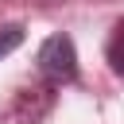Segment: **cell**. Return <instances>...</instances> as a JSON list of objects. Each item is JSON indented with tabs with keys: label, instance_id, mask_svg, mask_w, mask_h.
Here are the masks:
<instances>
[{
	"label": "cell",
	"instance_id": "obj_1",
	"mask_svg": "<svg viewBox=\"0 0 124 124\" xmlns=\"http://www.w3.org/2000/svg\"><path fill=\"white\" fill-rule=\"evenodd\" d=\"M35 70L39 78L50 85V89H62V85H74L78 81V46L66 31H54L43 39L39 54H35Z\"/></svg>",
	"mask_w": 124,
	"mask_h": 124
},
{
	"label": "cell",
	"instance_id": "obj_2",
	"mask_svg": "<svg viewBox=\"0 0 124 124\" xmlns=\"http://www.w3.org/2000/svg\"><path fill=\"white\" fill-rule=\"evenodd\" d=\"M50 108H54V89L46 81L43 85H23L12 97V120L16 124H39Z\"/></svg>",
	"mask_w": 124,
	"mask_h": 124
},
{
	"label": "cell",
	"instance_id": "obj_3",
	"mask_svg": "<svg viewBox=\"0 0 124 124\" xmlns=\"http://www.w3.org/2000/svg\"><path fill=\"white\" fill-rule=\"evenodd\" d=\"M105 62H108V70H112L116 78H124V19H116V23H112V31H108Z\"/></svg>",
	"mask_w": 124,
	"mask_h": 124
},
{
	"label": "cell",
	"instance_id": "obj_4",
	"mask_svg": "<svg viewBox=\"0 0 124 124\" xmlns=\"http://www.w3.org/2000/svg\"><path fill=\"white\" fill-rule=\"evenodd\" d=\"M23 39H27L23 23H0V58H8L12 50H19Z\"/></svg>",
	"mask_w": 124,
	"mask_h": 124
}]
</instances>
